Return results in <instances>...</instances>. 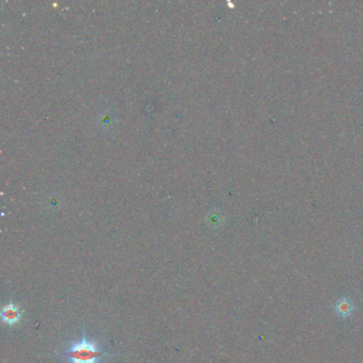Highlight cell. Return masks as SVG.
<instances>
[{"mask_svg":"<svg viewBox=\"0 0 363 363\" xmlns=\"http://www.w3.org/2000/svg\"><path fill=\"white\" fill-rule=\"evenodd\" d=\"M70 363H100L106 353L95 342L82 337L79 342L73 343L65 352Z\"/></svg>","mask_w":363,"mask_h":363,"instance_id":"cell-1","label":"cell"},{"mask_svg":"<svg viewBox=\"0 0 363 363\" xmlns=\"http://www.w3.org/2000/svg\"><path fill=\"white\" fill-rule=\"evenodd\" d=\"M22 315H23L22 311L14 304L5 305L1 311L2 322L8 325H14L20 322Z\"/></svg>","mask_w":363,"mask_h":363,"instance_id":"cell-2","label":"cell"},{"mask_svg":"<svg viewBox=\"0 0 363 363\" xmlns=\"http://www.w3.org/2000/svg\"><path fill=\"white\" fill-rule=\"evenodd\" d=\"M354 310V306L352 300H349L346 297L341 298L339 301H338L336 305V312L342 317H347L353 313Z\"/></svg>","mask_w":363,"mask_h":363,"instance_id":"cell-3","label":"cell"}]
</instances>
